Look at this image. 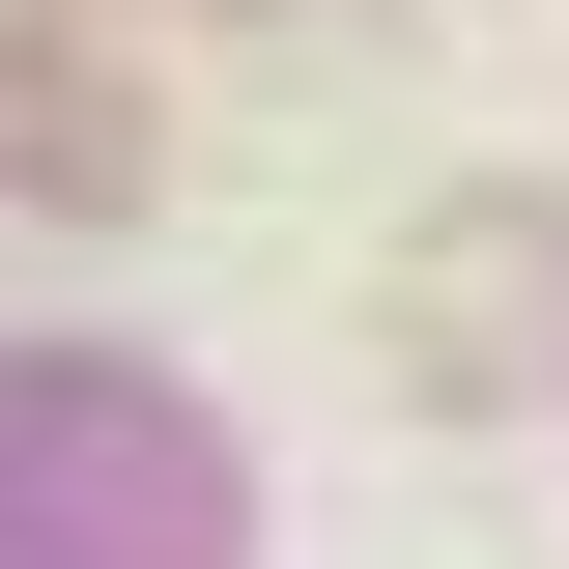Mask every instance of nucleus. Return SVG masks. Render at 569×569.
Listing matches in <instances>:
<instances>
[{"label": "nucleus", "mask_w": 569, "mask_h": 569, "mask_svg": "<svg viewBox=\"0 0 569 569\" xmlns=\"http://www.w3.org/2000/svg\"><path fill=\"white\" fill-rule=\"evenodd\" d=\"M0 200H142V86L86 29H0Z\"/></svg>", "instance_id": "f257e3e1"}, {"label": "nucleus", "mask_w": 569, "mask_h": 569, "mask_svg": "<svg viewBox=\"0 0 569 569\" xmlns=\"http://www.w3.org/2000/svg\"><path fill=\"white\" fill-rule=\"evenodd\" d=\"M541 313H569V228H512V200H485V228H456V257L399 284V342H427V370H512V342H541Z\"/></svg>", "instance_id": "f03ea898"}]
</instances>
